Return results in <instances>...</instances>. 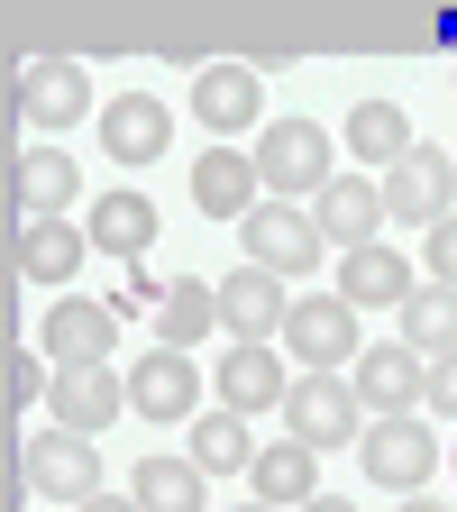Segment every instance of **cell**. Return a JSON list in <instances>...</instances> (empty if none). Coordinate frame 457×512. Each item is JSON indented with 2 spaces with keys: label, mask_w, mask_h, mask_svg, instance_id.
<instances>
[{
  "label": "cell",
  "mask_w": 457,
  "mask_h": 512,
  "mask_svg": "<svg viewBox=\"0 0 457 512\" xmlns=\"http://www.w3.org/2000/svg\"><path fill=\"white\" fill-rule=\"evenodd\" d=\"M256 174H266V202H320L330 192V138L320 119H266L256 128Z\"/></svg>",
  "instance_id": "1"
},
{
  "label": "cell",
  "mask_w": 457,
  "mask_h": 512,
  "mask_svg": "<svg viewBox=\"0 0 457 512\" xmlns=\"http://www.w3.org/2000/svg\"><path fill=\"white\" fill-rule=\"evenodd\" d=\"M448 202H457V156L412 147L403 165H384V220H394V229H439Z\"/></svg>",
  "instance_id": "2"
},
{
  "label": "cell",
  "mask_w": 457,
  "mask_h": 512,
  "mask_svg": "<svg viewBox=\"0 0 457 512\" xmlns=\"http://www.w3.org/2000/svg\"><path fill=\"white\" fill-rule=\"evenodd\" d=\"M238 229H247V266H266V275H311V266H320V247H330V238H320V220H311L302 202H256Z\"/></svg>",
  "instance_id": "3"
},
{
  "label": "cell",
  "mask_w": 457,
  "mask_h": 512,
  "mask_svg": "<svg viewBox=\"0 0 457 512\" xmlns=\"http://www.w3.org/2000/svg\"><path fill=\"white\" fill-rule=\"evenodd\" d=\"M284 421H293L302 448H348V439H366V430H357L366 403H357V384H339V375H293Z\"/></svg>",
  "instance_id": "4"
},
{
  "label": "cell",
  "mask_w": 457,
  "mask_h": 512,
  "mask_svg": "<svg viewBox=\"0 0 457 512\" xmlns=\"http://www.w3.org/2000/svg\"><path fill=\"white\" fill-rule=\"evenodd\" d=\"M284 348H293L311 375L357 366V357H366V348H357V302H339V293H311V302H293V320H284Z\"/></svg>",
  "instance_id": "5"
},
{
  "label": "cell",
  "mask_w": 457,
  "mask_h": 512,
  "mask_svg": "<svg viewBox=\"0 0 457 512\" xmlns=\"http://www.w3.org/2000/svg\"><path fill=\"white\" fill-rule=\"evenodd\" d=\"M357 403H366L375 421H403L412 403H430V357L403 348V339L366 348V357H357Z\"/></svg>",
  "instance_id": "6"
},
{
  "label": "cell",
  "mask_w": 457,
  "mask_h": 512,
  "mask_svg": "<svg viewBox=\"0 0 457 512\" xmlns=\"http://www.w3.org/2000/svg\"><path fill=\"white\" fill-rule=\"evenodd\" d=\"M357 458H366V476H375L384 494H421V485H430V467H439V439L403 412V421H375V430L357 439Z\"/></svg>",
  "instance_id": "7"
},
{
  "label": "cell",
  "mask_w": 457,
  "mask_h": 512,
  "mask_svg": "<svg viewBox=\"0 0 457 512\" xmlns=\"http://www.w3.org/2000/svg\"><path fill=\"white\" fill-rule=\"evenodd\" d=\"M128 403H138L147 421H192L202 412V366H192V348H156L128 366Z\"/></svg>",
  "instance_id": "8"
},
{
  "label": "cell",
  "mask_w": 457,
  "mask_h": 512,
  "mask_svg": "<svg viewBox=\"0 0 457 512\" xmlns=\"http://www.w3.org/2000/svg\"><path fill=\"white\" fill-rule=\"evenodd\" d=\"M174 147V110L156 101V92H119V101H101V156H119V165H156Z\"/></svg>",
  "instance_id": "9"
},
{
  "label": "cell",
  "mask_w": 457,
  "mask_h": 512,
  "mask_svg": "<svg viewBox=\"0 0 457 512\" xmlns=\"http://www.w3.org/2000/svg\"><path fill=\"white\" fill-rule=\"evenodd\" d=\"M211 384H220V412H238V421L247 412H284V394H293V375H284V357L266 339H238Z\"/></svg>",
  "instance_id": "10"
},
{
  "label": "cell",
  "mask_w": 457,
  "mask_h": 512,
  "mask_svg": "<svg viewBox=\"0 0 457 512\" xmlns=\"http://www.w3.org/2000/svg\"><path fill=\"white\" fill-rule=\"evenodd\" d=\"M284 320H293L284 275H266V266H247V256H238V275H220V330L229 339H275Z\"/></svg>",
  "instance_id": "11"
},
{
  "label": "cell",
  "mask_w": 457,
  "mask_h": 512,
  "mask_svg": "<svg viewBox=\"0 0 457 512\" xmlns=\"http://www.w3.org/2000/svg\"><path fill=\"white\" fill-rule=\"evenodd\" d=\"M83 110H92V83H83L74 55H37V64H19V119H37V128H74Z\"/></svg>",
  "instance_id": "12"
},
{
  "label": "cell",
  "mask_w": 457,
  "mask_h": 512,
  "mask_svg": "<svg viewBox=\"0 0 457 512\" xmlns=\"http://www.w3.org/2000/svg\"><path fill=\"white\" fill-rule=\"evenodd\" d=\"M119 403H128V384H119L110 366H55V394H46L55 430L92 439V430H110V421H119Z\"/></svg>",
  "instance_id": "13"
},
{
  "label": "cell",
  "mask_w": 457,
  "mask_h": 512,
  "mask_svg": "<svg viewBox=\"0 0 457 512\" xmlns=\"http://www.w3.org/2000/svg\"><path fill=\"white\" fill-rule=\"evenodd\" d=\"M28 494H46V503H92L101 494V458H92L74 430H46V439H28Z\"/></svg>",
  "instance_id": "14"
},
{
  "label": "cell",
  "mask_w": 457,
  "mask_h": 512,
  "mask_svg": "<svg viewBox=\"0 0 457 512\" xmlns=\"http://www.w3.org/2000/svg\"><path fill=\"white\" fill-rule=\"evenodd\" d=\"M256 202H266V174H256V156H238V147L192 156V211H211V220H247Z\"/></svg>",
  "instance_id": "15"
},
{
  "label": "cell",
  "mask_w": 457,
  "mask_h": 512,
  "mask_svg": "<svg viewBox=\"0 0 457 512\" xmlns=\"http://www.w3.org/2000/svg\"><path fill=\"white\" fill-rule=\"evenodd\" d=\"M119 311L110 302H55L46 311V366H110Z\"/></svg>",
  "instance_id": "16"
},
{
  "label": "cell",
  "mask_w": 457,
  "mask_h": 512,
  "mask_svg": "<svg viewBox=\"0 0 457 512\" xmlns=\"http://www.w3.org/2000/svg\"><path fill=\"white\" fill-rule=\"evenodd\" d=\"M74 192H83V165L64 156V147H28V156L10 165V202H19V220H64V211H74Z\"/></svg>",
  "instance_id": "17"
},
{
  "label": "cell",
  "mask_w": 457,
  "mask_h": 512,
  "mask_svg": "<svg viewBox=\"0 0 457 512\" xmlns=\"http://www.w3.org/2000/svg\"><path fill=\"white\" fill-rule=\"evenodd\" d=\"M311 220H320V238H330L339 256H348V247H375V229H384V183H366V174H330V192L311 202Z\"/></svg>",
  "instance_id": "18"
},
{
  "label": "cell",
  "mask_w": 457,
  "mask_h": 512,
  "mask_svg": "<svg viewBox=\"0 0 457 512\" xmlns=\"http://www.w3.org/2000/svg\"><path fill=\"white\" fill-rule=\"evenodd\" d=\"M83 256H92V229H74V220H19V238H10V266L28 284H74Z\"/></svg>",
  "instance_id": "19"
},
{
  "label": "cell",
  "mask_w": 457,
  "mask_h": 512,
  "mask_svg": "<svg viewBox=\"0 0 457 512\" xmlns=\"http://www.w3.org/2000/svg\"><path fill=\"white\" fill-rule=\"evenodd\" d=\"M192 119L220 128V138H238V128L266 119V83H256L247 64H202V83H192Z\"/></svg>",
  "instance_id": "20"
},
{
  "label": "cell",
  "mask_w": 457,
  "mask_h": 512,
  "mask_svg": "<svg viewBox=\"0 0 457 512\" xmlns=\"http://www.w3.org/2000/svg\"><path fill=\"white\" fill-rule=\"evenodd\" d=\"M412 293H421V284H412V266H403L394 247H348V256H339V302H357V311H366V302L403 311Z\"/></svg>",
  "instance_id": "21"
},
{
  "label": "cell",
  "mask_w": 457,
  "mask_h": 512,
  "mask_svg": "<svg viewBox=\"0 0 457 512\" xmlns=\"http://www.w3.org/2000/svg\"><path fill=\"white\" fill-rule=\"evenodd\" d=\"M211 330H220V284L174 275L156 293V348H192V339H211Z\"/></svg>",
  "instance_id": "22"
},
{
  "label": "cell",
  "mask_w": 457,
  "mask_h": 512,
  "mask_svg": "<svg viewBox=\"0 0 457 512\" xmlns=\"http://www.w3.org/2000/svg\"><path fill=\"white\" fill-rule=\"evenodd\" d=\"M320 494V448L284 439V448H256V503H275V512H302Z\"/></svg>",
  "instance_id": "23"
},
{
  "label": "cell",
  "mask_w": 457,
  "mask_h": 512,
  "mask_svg": "<svg viewBox=\"0 0 457 512\" xmlns=\"http://www.w3.org/2000/svg\"><path fill=\"white\" fill-rule=\"evenodd\" d=\"M394 320H403V330H394L403 348H421V357H448V348H457V284H421V293H412Z\"/></svg>",
  "instance_id": "24"
},
{
  "label": "cell",
  "mask_w": 457,
  "mask_h": 512,
  "mask_svg": "<svg viewBox=\"0 0 457 512\" xmlns=\"http://www.w3.org/2000/svg\"><path fill=\"white\" fill-rule=\"evenodd\" d=\"M348 156H366V165H403V156H412V119H403L394 101H357V110H348Z\"/></svg>",
  "instance_id": "25"
},
{
  "label": "cell",
  "mask_w": 457,
  "mask_h": 512,
  "mask_svg": "<svg viewBox=\"0 0 457 512\" xmlns=\"http://www.w3.org/2000/svg\"><path fill=\"white\" fill-rule=\"evenodd\" d=\"M128 494H138V512H202V467L192 458H147Z\"/></svg>",
  "instance_id": "26"
},
{
  "label": "cell",
  "mask_w": 457,
  "mask_h": 512,
  "mask_svg": "<svg viewBox=\"0 0 457 512\" xmlns=\"http://www.w3.org/2000/svg\"><path fill=\"white\" fill-rule=\"evenodd\" d=\"M192 467H202V476L256 467V448H247V421H238V412H192Z\"/></svg>",
  "instance_id": "27"
},
{
  "label": "cell",
  "mask_w": 457,
  "mask_h": 512,
  "mask_svg": "<svg viewBox=\"0 0 457 512\" xmlns=\"http://www.w3.org/2000/svg\"><path fill=\"white\" fill-rule=\"evenodd\" d=\"M92 238H101L110 256H138V247L156 238V202H147V192H101V211H92Z\"/></svg>",
  "instance_id": "28"
},
{
  "label": "cell",
  "mask_w": 457,
  "mask_h": 512,
  "mask_svg": "<svg viewBox=\"0 0 457 512\" xmlns=\"http://www.w3.org/2000/svg\"><path fill=\"white\" fill-rule=\"evenodd\" d=\"M28 394H55V375H46L28 348H10V412H28Z\"/></svg>",
  "instance_id": "29"
},
{
  "label": "cell",
  "mask_w": 457,
  "mask_h": 512,
  "mask_svg": "<svg viewBox=\"0 0 457 512\" xmlns=\"http://www.w3.org/2000/svg\"><path fill=\"white\" fill-rule=\"evenodd\" d=\"M430 275H439V284H457V211L430 229Z\"/></svg>",
  "instance_id": "30"
},
{
  "label": "cell",
  "mask_w": 457,
  "mask_h": 512,
  "mask_svg": "<svg viewBox=\"0 0 457 512\" xmlns=\"http://www.w3.org/2000/svg\"><path fill=\"white\" fill-rule=\"evenodd\" d=\"M430 403L457 421V348H448V357H430Z\"/></svg>",
  "instance_id": "31"
},
{
  "label": "cell",
  "mask_w": 457,
  "mask_h": 512,
  "mask_svg": "<svg viewBox=\"0 0 457 512\" xmlns=\"http://www.w3.org/2000/svg\"><path fill=\"white\" fill-rule=\"evenodd\" d=\"M74 512H138V494H92V503H74Z\"/></svg>",
  "instance_id": "32"
},
{
  "label": "cell",
  "mask_w": 457,
  "mask_h": 512,
  "mask_svg": "<svg viewBox=\"0 0 457 512\" xmlns=\"http://www.w3.org/2000/svg\"><path fill=\"white\" fill-rule=\"evenodd\" d=\"M302 512H357V503H339V494H311V503H302Z\"/></svg>",
  "instance_id": "33"
},
{
  "label": "cell",
  "mask_w": 457,
  "mask_h": 512,
  "mask_svg": "<svg viewBox=\"0 0 457 512\" xmlns=\"http://www.w3.org/2000/svg\"><path fill=\"white\" fill-rule=\"evenodd\" d=\"M403 512H439V503H430V494H403Z\"/></svg>",
  "instance_id": "34"
},
{
  "label": "cell",
  "mask_w": 457,
  "mask_h": 512,
  "mask_svg": "<svg viewBox=\"0 0 457 512\" xmlns=\"http://www.w3.org/2000/svg\"><path fill=\"white\" fill-rule=\"evenodd\" d=\"M238 512H275V503H238Z\"/></svg>",
  "instance_id": "35"
}]
</instances>
